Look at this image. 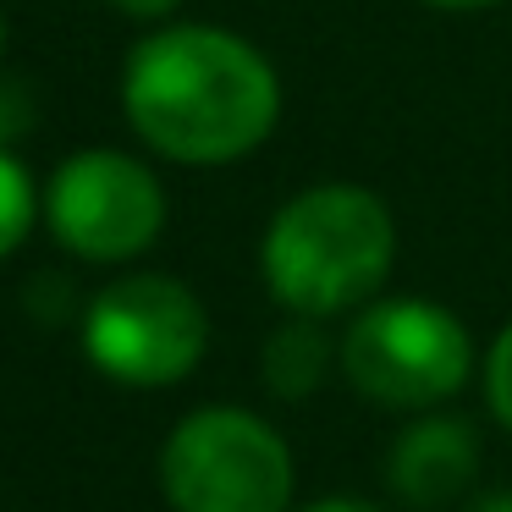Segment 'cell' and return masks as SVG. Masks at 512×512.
Masks as SVG:
<instances>
[{"label":"cell","instance_id":"obj_2","mask_svg":"<svg viewBox=\"0 0 512 512\" xmlns=\"http://www.w3.org/2000/svg\"><path fill=\"white\" fill-rule=\"evenodd\" d=\"M397 254L391 210L364 188L325 182L281 204L259 248L265 287L292 314H342L375 298Z\"/></svg>","mask_w":512,"mask_h":512},{"label":"cell","instance_id":"obj_8","mask_svg":"<svg viewBox=\"0 0 512 512\" xmlns=\"http://www.w3.org/2000/svg\"><path fill=\"white\" fill-rule=\"evenodd\" d=\"M259 369H265V386L276 391V397L303 402L325 380V369H331V342H325L320 320H314V314H292L281 331H270Z\"/></svg>","mask_w":512,"mask_h":512},{"label":"cell","instance_id":"obj_11","mask_svg":"<svg viewBox=\"0 0 512 512\" xmlns=\"http://www.w3.org/2000/svg\"><path fill=\"white\" fill-rule=\"evenodd\" d=\"M34 127V94L23 78H0V149L17 144V138Z\"/></svg>","mask_w":512,"mask_h":512},{"label":"cell","instance_id":"obj_5","mask_svg":"<svg viewBox=\"0 0 512 512\" xmlns=\"http://www.w3.org/2000/svg\"><path fill=\"white\" fill-rule=\"evenodd\" d=\"M210 347V314L177 276L138 270L83 309V353L122 386H171L193 375Z\"/></svg>","mask_w":512,"mask_h":512},{"label":"cell","instance_id":"obj_6","mask_svg":"<svg viewBox=\"0 0 512 512\" xmlns=\"http://www.w3.org/2000/svg\"><path fill=\"white\" fill-rule=\"evenodd\" d=\"M45 221L67 254L89 265L138 259L166 226V193L144 160L122 149H83L61 160L45 188Z\"/></svg>","mask_w":512,"mask_h":512},{"label":"cell","instance_id":"obj_7","mask_svg":"<svg viewBox=\"0 0 512 512\" xmlns=\"http://www.w3.org/2000/svg\"><path fill=\"white\" fill-rule=\"evenodd\" d=\"M479 474V435L457 413H430L391 441L386 479L408 507H446Z\"/></svg>","mask_w":512,"mask_h":512},{"label":"cell","instance_id":"obj_14","mask_svg":"<svg viewBox=\"0 0 512 512\" xmlns=\"http://www.w3.org/2000/svg\"><path fill=\"white\" fill-rule=\"evenodd\" d=\"M435 12H485V6H501V0H424Z\"/></svg>","mask_w":512,"mask_h":512},{"label":"cell","instance_id":"obj_15","mask_svg":"<svg viewBox=\"0 0 512 512\" xmlns=\"http://www.w3.org/2000/svg\"><path fill=\"white\" fill-rule=\"evenodd\" d=\"M468 512H512V490H490V496H479Z\"/></svg>","mask_w":512,"mask_h":512},{"label":"cell","instance_id":"obj_1","mask_svg":"<svg viewBox=\"0 0 512 512\" xmlns=\"http://www.w3.org/2000/svg\"><path fill=\"white\" fill-rule=\"evenodd\" d=\"M122 105L133 133L182 166H226L270 138L281 116L276 67L226 28L182 23L127 56Z\"/></svg>","mask_w":512,"mask_h":512},{"label":"cell","instance_id":"obj_4","mask_svg":"<svg viewBox=\"0 0 512 512\" xmlns=\"http://www.w3.org/2000/svg\"><path fill=\"white\" fill-rule=\"evenodd\" d=\"M342 369L353 391L380 408H435L474 369V342L463 320L430 298L364 303L342 336Z\"/></svg>","mask_w":512,"mask_h":512},{"label":"cell","instance_id":"obj_16","mask_svg":"<svg viewBox=\"0 0 512 512\" xmlns=\"http://www.w3.org/2000/svg\"><path fill=\"white\" fill-rule=\"evenodd\" d=\"M0 45H6V17H0Z\"/></svg>","mask_w":512,"mask_h":512},{"label":"cell","instance_id":"obj_9","mask_svg":"<svg viewBox=\"0 0 512 512\" xmlns=\"http://www.w3.org/2000/svg\"><path fill=\"white\" fill-rule=\"evenodd\" d=\"M28 232H34V182L12 149H0V259H12Z\"/></svg>","mask_w":512,"mask_h":512},{"label":"cell","instance_id":"obj_12","mask_svg":"<svg viewBox=\"0 0 512 512\" xmlns=\"http://www.w3.org/2000/svg\"><path fill=\"white\" fill-rule=\"evenodd\" d=\"M122 17H138V23H155V17H166L177 0H111Z\"/></svg>","mask_w":512,"mask_h":512},{"label":"cell","instance_id":"obj_3","mask_svg":"<svg viewBox=\"0 0 512 512\" xmlns=\"http://www.w3.org/2000/svg\"><path fill=\"white\" fill-rule=\"evenodd\" d=\"M160 490L177 512H287L292 452L259 413L199 408L160 452Z\"/></svg>","mask_w":512,"mask_h":512},{"label":"cell","instance_id":"obj_13","mask_svg":"<svg viewBox=\"0 0 512 512\" xmlns=\"http://www.w3.org/2000/svg\"><path fill=\"white\" fill-rule=\"evenodd\" d=\"M303 512H380L375 501H358V496H325V501H309Z\"/></svg>","mask_w":512,"mask_h":512},{"label":"cell","instance_id":"obj_10","mask_svg":"<svg viewBox=\"0 0 512 512\" xmlns=\"http://www.w3.org/2000/svg\"><path fill=\"white\" fill-rule=\"evenodd\" d=\"M485 397H490V408H496V419L512 430V325L496 336V347H490V358H485Z\"/></svg>","mask_w":512,"mask_h":512}]
</instances>
